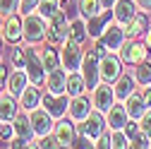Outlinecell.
<instances>
[{
  "mask_svg": "<svg viewBox=\"0 0 151 149\" xmlns=\"http://www.w3.org/2000/svg\"><path fill=\"white\" fill-rule=\"evenodd\" d=\"M70 36V22H67V14L63 10H58L50 20H48V27H46V39L50 41V46H58L63 43Z\"/></svg>",
  "mask_w": 151,
  "mask_h": 149,
  "instance_id": "1",
  "label": "cell"
},
{
  "mask_svg": "<svg viewBox=\"0 0 151 149\" xmlns=\"http://www.w3.org/2000/svg\"><path fill=\"white\" fill-rule=\"evenodd\" d=\"M82 60H84V53L79 48L77 41H72L70 36L63 41V51H60V63L67 72H74V70H79L82 67Z\"/></svg>",
  "mask_w": 151,
  "mask_h": 149,
  "instance_id": "2",
  "label": "cell"
},
{
  "mask_svg": "<svg viewBox=\"0 0 151 149\" xmlns=\"http://www.w3.org/2000/svg\"><path fill=\"white\" fill-rule=\"evenodd\" d=\"M22 29H24V39L29 43H39L46 39V24H43V17L41 14H24V20H22Z\"/></svg>",
  "mask_w": 151,
  "mask_h": 149,
  "instance_id": "3",
  "label": "cell"
},
{
  "mask_svg": "<svg viewBox=\"0 0 151 149\" xmlns=\"http://www.w3.org/2000/svg\"><path fill=\"white\" fill-rule=\"evenodd\" d=\"M82 74L86 80V89H96L99 87V77H101V63H99V53L96 51H89L82 60Z\"/></svg>",
  "mask_w": 151,
  "mask_h": 149,
  "instance_id": "4",
  "label": "cell"
},
{
  "mask_svg": "<svg viewBox=\"0 0 151 149\" xmlns=\"http://www.w3.org/2000/svg\"><path fill=\"white\" fill-rule=\"evenodd\" d=\"M27 74H29V82L34 87H41L46 82V67H43V60H41V53H36L31 48H27Z\"/></svg>",
  "mask_w": 151,
  "mask_h": 149,
  "instance_id": "5",
  "label": "cell"
},
{
  "mask_svg": "<svg viewBox=\"0 0 151 149\" xmlns=\"http://www.w3.org/2000/svg\"><path fill=\"white\" fill-rule=\"evenodd\" d=\"M41 106L53 118H63L70 111V99H67V94H50V91H46L41 96Z\"/></svg>",
  "mask_w": 151,
  "mask_h": 149,
  "instance_id": "6",
  "label": "cell"
},
{
  "mask_svg": "<svg viewBox=\"0 0 151 149\" xmlns=\"http://www.w3.org/2000/svg\"><path fill=\"white\" fill-rule=\"evenodd\" d=\"M106 118H103V111H99V108H91V113H89V118L84 120V125H82V132L89 137V140H99L103 132H106Z\"/></svg>",
  "mask_w": 151,
  "mask_h": 149,
  "instance_id": "7",
  "label": "cell"
},
{
  "mask_svg": "<svg viewBox=\"0 0 151 149\" xmlns=\"http://www.w3.org/2000/svg\"><path fill=\"white\" fill-rule=\"evenodd\" d=\"M29 118H31V127H34V135L36 137H46L50 135V130H53V116L48 113L46 108H34L29 111Z\"/></svg>",
  "mask_w": 151,
  "mask_h": 149,
  "instance_id": "8",
  "label": "cell"
},
{
  "mask_svg": "<svg viewBox=\"0 0 151 149\" xmlns=\"http://www.w3.org/2000/svg\"><path fill=\"white\" fill-rule=\"evenodd\" d=\"M120 74H122V58H118L113 53H106L101 58V77H103V82L113 84V82H118Z\"/></svg>",
  "mask_w": 151,
  "mask_h": 149,
  "instance_id": "9",
  "label": "cell"
},
{
  "mask_svg": "<svg viewBox=\"0 0 151 149\" xmlns=\"http://www.w3.org/2000/svg\"><path fill=\"white\" fill-rule=\"evenodd\" d=\"M146 55H149V48H146V43H139V41H132V43H127V46L120 48V58H122V63H129V65H139V63H144Z\"/></svg>",
  "mask_w": 151,
  "mask_h": 149,
  "instance_id": "10",
  "label": "cell"
},
{
  "mask_svg": "<svg viewBox=\"0 0 151 149\" xmlns=\"http://www.w3.org/2000/svg\"><path fill=\"white\" fill-rule=\"evenodd\" d=\"M110 17H113V12L106 7L101 14H96V17H89L86 20V34L91 36V39H101L103 36V31L108 29V24H110Z\"/></svg>",
  "mask_w": 151,
  "mask_h": 149,
  "instance_id": "11",
  "label": "cell"
},
{
  "mask_svg": "<svg viewBox=\"0 0 151 149\" xmlns=\"http://www.w3.org/2000/svg\"><path fill=\"white\" fill-rule=\"evenodd\" d=\"M113 99H115V91H113V87H108V82H106V84H99L96 89H93L91 103H93V108L108 113V108L113 106Z\"/></svg>",
  "mask_w": 151,
  "mask_h": 149,
  "instance_id": "12",
  "label": "cell"
},
{
  "mask_svg": "<svg viewBox=\"0 0 151 149\" xmlns=\"http://www.w3.org/2000/svg\"><path fill=\"white\" fill-rule=\"evenodd\" d=\"M67 70L65 67H55L46 74V87L50 94H65V89H67Z\"/></svg>",
  "mask_w": 151,
  "mask_h": 149,
  "instance_id": "13",
  "label": "cell"
},
{
  "mask_svg": "<svg viewBox=\"0 0 151 149\" xmlns=\"http://www.w3.org/2000/svg\"><path fill=\"white\" fill-rule=\"evenodd\" d=\"M29 84H31V82H29V74H27L24 67H14V70L7 74V91H10L12 96H19Z\"/></svg>",
  "mask_w": 151,
  "mask_h": 149,
  "instance_id": "14",
  "label": "cell"
},
{
  "mask_svg": "<svg viewBox=\"0 0 151 149\" xmlns=\"http://www.w3.org/2000/svg\"><path fill=\"white\" fill-rule=\"evenodd\" d=\"M24 36V29H22V20L17 14H7V20L3 24V39L7 43H17Z\"/></svg>",
  "mask_w": 151,
  "mask_h": 149,
  "instance_id": "15",
  "label": "cell"
},
{
  "mask_svg": "<svg viewBox=\"0 0 151 149\" xmlns=\"http://www.w3.org/2000/svg\"><path fill=\"white\" fill-rule=\"evenodd\" d=\"M122 41H125V29L122 24H108V29L103 31V43L108 46V51H120L122 48Z\"/></svg>",
  "mask_w": 151,
  "mask_h": 149,
  "instance_id": "16",
  "label": "cell"
},
{
  "mask_svg": "<svg viewBox=\"0 0 151 149\" xmlns=\"http://www.w3.org/2000/svg\"><path fill=\"white\" fill-rule=\"evenodd\" d=\"M91 108H93V103H89V99L72 96V101H70V118L77 120V123H84L89 118V113H91Z\"/></svg>",
  "mask_w": 151,
  "mask_h": 149,
  "instance_id": "17",
  "label": "cell"
},
{
  "mask_svg": "<svg viewBox=\"0 0 151 149\" xmlns=\"http://www.w3.org/2000/svg\"><path fill=\"white\" fill-rule=\"evenodd\" d=\"M53 135L60 147H72L74 144V125L70 120H60L53 125Z\"/></svg>",
  "mask_w": 151,
  "mask_h": 149,
  "instance_id": "18",
  "label": "cell"
},
{
  "mask_svg": "<svg viewBox=\"0 0 151 149\" xmlns=\"http://www.w3.org/2000/svg\"><path fill=\"white\" fill-rule=\"evenodd\" d=\"M134 14H137V5L132 3V0H118V3L113 5V17H115V22L122 24V27H125Z\"/></svg>",
  "mask_w": 151,
  "mask_h": 149,
  "instance_id": "19",
  "label": "cell"
},
{
  "mask_svg": "<svg viewBox=\"0 0 151 149\" xmlns=\"http://www.w3.org/2000/svg\"><path fill=\"white\" fill-rule=\"evenodd\" d=\"M127 108H125V103H113L110 108H108V130H122L125 127V123H127Z\"/></svg>",
  "mask_w": 151,
  "mask_h": 149,
  "instance_id": "20",
  "label": "cell"
},
{
  "mask_svg": "<svg viewBox=\"0 0 151 149\" xmlns=\"http://www.w3.org/2000/svg\"><path fill=\"white\" fill-rule=\"evenodd\" d=\"M125 103V108H127V116L129 118H134V120H142V116L146 113V106H144V99H142V94H132L122 101Z\"/></svg>",
  "mask_w": 151,
  "mask_h": 149,
  "instance_id": "21",
  "label": "cell"
},
{
  "mask_svg": "<svg viewBox=\"0 0 151 149\" xmlns=\"http://www.w3.org/2000/svg\"><path fill=\"white\" fill-rule=\"evenodd\" d=\"M14 116H17V101L10 91H5V94H0V120L12 123Z\"/></svg>",
  "mask_w": 151,
  "mask_h": 149,
  "instance_id": "22",
  "label": "cell"
},
{
  "mask_svg": "<svg viewBox=\"0 0 151 149\" xmlns=\"http://www.w3.org/2000/svg\"><path fill=\"white\" fill-rule=\"evenodd\" d=\"M84 89H86V80H84V74L82 72H70L67 74V89H65V94L72 99V96H82L84 94Z\"/></svg>",
  "mask_w": 151,
  "mask_h": 149,
  "instance_id": "23",
  "label": "cell"
},
{
  "mask_svg": "<svg viewBox=\"0 0 151 149\" xmlns=\"http://www.w3.org/2000/svg\"><path fill=\"white\" fill-rule=\"evenodd\" d=\"M12 127H14V135H17V137H22V140H31V137H34L31 118H29V116H24V113H17V116H14Z\"/></svg>",
  "mask_w": 151,
  "mask_h": 149,
  "instance_id": "24",
  "label": "cell"
},
{
  "mask_svg": "<svg viewBox=\"0 0 151 149\" xmlns=\"http://www.w3.org/2000/svg\"><path fill=\"white\" fill-rule=\"evenodd\" d=\"M19 106H22L24 111H34V108L41 106V94H39V89H36L34 84H29L22 94H19Z\"/></svg>",
  "mask_w": 151,
  "mask_h": 149,
  "instance_id": "25",
  "label": "cell"
},
{
  "mask_svg": "<svg viewBox=\"0 0 151 149\" xmlns=\"http://www.w3.org/2000/svg\"><path fill=\"white\" fill-rule=\"evenodd\" d=\"M134 77H129V74H120V77H118V84L115 87H113V91H115V99L118 101H125L129 94H132V91H134Z\"/></svg>",
  "mask_w": 151,
  "mask_h": 149,
  "instance_id": "26",
  "label": "cell"
},
{
  "mask_svg": "<svg viewBox=\"0 0 151 149\" xmlns=\"http://www.w3.org/2000/svg\"><path fill=\"white\" fill-rule=\"evenodd\" d=\"M146 24H149V22H146V14H139V12H137V14L125 24V27H127V29H125V36H127V39H137L139 34L146 31Z\"/></svg>",
  "mask_w": 151,
  "mask_h": 149,
  "instance_id": "27",
  "label": "cell"
},
{
  "mask_svg": "<svg viewBox=\"0 0 151 149\" xmlns=\"http://www.w3.org/2000/svg\"><path fill=\"white\" fill-rule=\"evenodd\" d=\"M79 14L84 17V20H89V17H96V14H101L106 7L101 5V0H79Z\"/></svg>",
  "mask_w": 151,
  "mask_h": 149,
  "instance_id": "28",
  "label": "cell"
},
{
  "mask_svg": "<svg viewBox=\"0 0 151 149\" xmlns=\"http://www.w3.org/2000/svg\"><path fill=\"white\" fill-rule=\"evenodd\" d=\"M70 39L77 41V43H84V41L89 39L86 22H84V20H72V22H70Z\"/></svg>",
  "mask_w": 151,
  "mask_h": 149,
  "instance_id": "29",
  "label": "cell"
},
{
  "mask_svg": "<svg viewBox=\"0 0 151 149\" xmlns=\"http://www.w3.org/2000/svg\"><path fill=\"white\" fill-rule=\"evenodd\" d=\"M41 60H43V67H46V72H50V70H55L58 67V63H60V53L55 51V48H43L41 51Z\"/></svg>",
  "mask_w": 151,
  "mask_h": 149,
  "instance_id": "30",
  "label": "cell"
},
{
  "mask_svg": "<svg viewBox=\"0 0 151 149\" xmlns=\"http://www.w3.org/2000/svg\"><path fill=\"white\" fill-rule=\"evenodd\" d=\"M36 10H39V14L43 17V20H50V17L60 10V5H58V0H41Z\"/></svg>",
  "mask_w": 151,
  "mask_h": 149,
  "instance_id": "31",
  "label": "cell"
},
{
  "mask_svg": "<svg viewBox=\"0 0 151 149\" xmlns=\"http://www.w3.org/2000/svg\"><path fill=\"white\" fill-rule=\"evenodd\" d=\"M134 80L142 84V87H146V84H151V63H139L137 65V72H134Z\"/></svg>",
  "mask_w": 151,
  "mask_h": 149,
  "instance_id": "32",
  "label": "cell"
},
{
  "mask_svg": "<svg viewBox=\"0 0 151 149\" xmlns=\"http://www.w3.org/2000/svg\"><path fill=\"white\" fill-rule=\"evenodd\" d=\"M10 60H12V67H27V48L14 46L10 51Z\"/></svg>",
  "mask_w": 151,
  "mask_h": 149,
  "instance_id": "33",
  "label": "cell"
},
{
  "mask_svg": "<svg viewBox=\"0 0 151 149\" xmlns=\"http://www.w3.org/2000/svg\"><path fill=\"white\" fill-rule=\"evenodd\" d=\"M113 147H118V149H122V147H129V137L125 135V130H113Z\"/></svg>",
  "mask_w": 151,
  "mask_h": 149,
  "instance_id": "34",
  "label": "cell"
},
{
  "mask_svg": "<svg viewBox=\"0 0 151 149\" xmlns=\"http://www.w3.org/2000/svg\"><path fill=\"white\" fill-rule=\"evenodd\" d=\"M19 10V0H0V14H14Z\"/></svg>",
  "mask_w": 151,
  "mask_h": 149,
  "instance_id": "35",
  "label": "cell"
},
{
  "mask_svg": "<svg viewBox=\"0 0 151 149\" xmlns=\"http://www.w3.org/2000/svg\"><path fill=\"white\" fill-rule=\"evenodd\" d=\"M12 137H14V127L3 120V127H0V144H10Z\"/></svg>",
  "mask_w": 151,
  "mask_h": 149,
  "instance_id": "36",
  "label": "cell"
},
{
  "mask_svg": "<svg viewBox=\"0 0 151 149\" xmlns=\"http://www.w3.org/2000/svg\"><path fill=\"white\" fill-rule=\"evenodd\" d=\"M39 3H41V0H19V12L29 14V12H34L36 7H39Z\"/></svg>",
  "mask_w": 151,
  "mask_h": 149,
  "instance_id": "37",
  "label": "cell"
},
{
  "mask_svg": "<svg viewBox=\"0 0 151 149\" xmlns=\"http://www.w3.org/2000/svg\"><path fill=\"white\" fill-rule=\"evenodd\" d=\"M139 127H142V132H146V135L151 137V108H149L146 113L142 116V123H139Z\"/></svg>",
  "mask_w": 151,
  "mask_h": 149,
  "instance_id": "38",
  "label": "cell"
},
{
  "mask_svg": "<svg viewBox=\"0 0 151 149\" xmlns=\"http://www.w3.org/2000/svg\"><path fill=\"white\" fill-rule=\"evenodd\" d=\"M122 130H125V135H127L129 140H132V137H134L137 132H142V127H139L137 123H125V127H122Z\"/></svg>",
  "mask_w": 151,
  "mask_h": 149,
  "instance_id": "39",
  "label": "cell"
},
{
  "mask_svg": "<svg viewBox=\"0 0 151 149\" xmlns=\"http://www.w3.org/2000/svg\"><path fill=\"white\" fill-rule=\"evenodd\" d=\"M93 147H113V137L103 132V135H101V137L96 140V144H93Z\"/></svg>",
  "mask_w": 151,
  "mask_h": 149,
  "instance_id": "40",
  "label": "cell"
},
{
  "mask_svg": "<svg viewBox=\"0 0 151 149\" xmlns=\"http://www.w3.org/2000/svg\"><path fill=\"white\" fill-rule=\"evenodd\" d=\"M58 5H60V10H63L65 14H70V12L74 10V0H58Z\"/></svg>",
  "mask_w": 151,
  "mask_h": 149,
  "instance_id": "41",
  "label": "cell"
},
{
  "mask_svg": "<svg viewBox=\"0 0 151 149\" xmlns=\"http://www.w3.org/2000/svg\"><path fill=\"white\" fill-rule=\"evenodd\" d=\"M142 99H144V103L151 108V84H146V87H144V91H142Z\"/></svg>",
  "mask_w": 151,
  "mask_h": 149,
  "instance_id": "42",
  "label": "cell"
},
{
  "mask_svg": "<svg viewBox=\"0 0 151 149\" xmlns=\"http://www.w3.org/2000/svg\"><path fill=\"white\" fill-rule=\"evenodd\" d=\"M7 82V65H0V87Z\"/></svg>",
  "mask_w": 151,
  "mask_h": 149,
  "instance_id": "43",
  "label": "cell"
},
{
  "mask_svg": "<svg viewBox=\"0 0 151 149\" xmlns=\"http://www.w3.org/2000/svg\"><path fill=\"white\" fill-rule=\"evenodd\" d=\"M134 3H137L142 10H151V0H134Z\"/></svg>",
  "mask_w": 151,
  "mask_h": 149,
  "instance_id": "44",
  "label": "cell"
},
{
  "mask_svg": "<svg viewBox=\"0 0 151 149\" xmlns=\"http://www.w3.org/2000/svg\"><path fill=\"white\" fill-rule=\"evenodd\" d=\"M144 43H146V48L151 51V29H146V36H144Z\"/></svg>",
  "mask_w": 151,
  "mask_h": 149,
  "instance_id": "45",
  "label": "cell"
},
{
  "mask_svg": "<svg viewBox=\"0 0 151 149\" xmlns=\"http://www.w3.org/2000/svg\"><path fill=\"white\" fill-rule=\"evenodd\" d=\"M115 3H118V0H101V5H103V7H113Z\"/></svg>",
  "mask_w": 151,
  "mask_h": 149,
  "instance_id": "46",
  "label": "cell"
},
{
  "mask_svg": "<svg viewBox=\"0 0 151 149\" xmlns=\"http://www.w3.org/2000/svg\"><path fill=\"white\" fill-rule=\"evenodd\" d=\"M3 41H5V39H0V58H3Z\"/></svg>",
  "mask_w": 151,
  "mask_h": 149,
  "instance_id": "47",
  "label": "cell"
},
{
  "mask_svg": "<svg viewBox=\"0 0 151 149\" xmlns=\"http://www.w3.org/2000/svg\"><path fill=\"white\" fill-rule=\"evenodd\" d=\"M0 127H3V120H0Z\"/></svg>",
  "mask_w": 151,
  "mask_h": 149,
  "instance_id": "48",
  "label": "cell"
}]
</instances>
